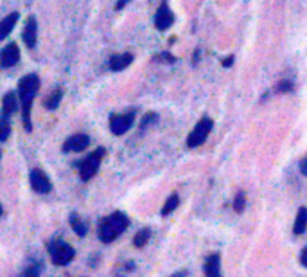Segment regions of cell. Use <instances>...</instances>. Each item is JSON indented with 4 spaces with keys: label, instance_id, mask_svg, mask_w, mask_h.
Masks as SVG:
<instances>
[{
    "label": "cell",
    "instance_id": "13",
    "mask_svg": "<svg viewBox=\"0 0 307 277\" xmlns=\"http://www.w3.org/2000/svg\"><path fill=\"white\" fill-rule=\"evenodd\" d=\"M133 61V54L129 52H122V54H115L110 58V69L114 72H119V71H124L126 67H129Z\"/></svg>",
    "mask_w": 307,
    "mask_h": 277
},
{
    "label": "cell",
    "instance_id": "3",
    "mask_svg": "<svg viewBox=\"0 0 307 277\" xmlns=\"http://www.w3.org/2000/svg\"><path fill=\"white\" fill-rule=\"evenodd\" d=\"M49 254H51V259L54 265L58 266H65L69 265L70 261L74 259V255H76V252H74V248L70 247L67 241L63 240H54L49 243Z\"/></svg>",
    "mask_w": 307,
    "mask_h": 277
},
{
    "label": "cell",
    "instance_id": "16",
    "mask_svg": "<svg viewBox=\"0 0 307 277\" xmlns=\"http://www.w3.org/2000/svg\"><path fill=\"white\" fill-rule=\"evenodd\" d=\"M307 229V209L305 207H300L298 215H296V220H295V225H293V232L295 234H303Z\"/></svg>",
    "mask_w": 307,
    "mask_h": 277
},
{
    "label": "cell",
    "instance_id": "11",
    "mask_svg": "<svg viewBox=\"0 0 307 277\" xmlns=\"http://www.w3.org/2000/svg\"><path fill=\"white\" fill-rule=\"evenodd\" d=\"M24 44L27 45L29 49L36 47V40H38V24L34 16H29L26 24V29H24Z\"/></svg>",
    "mask_w": 307,
    "mask_h": 277
},
{
    "label": "cell",
    "instance_id": "10",
    "mask_svg": "<svg viewBox=\"0 0 307 277\" xmlns=\"http://www.w3.org/2000/svg\"><path fill=\"white\" fill-rule=\"evenodd\" d=\"M172 22H174V15L169 9V6L164 2V4H160L157 15H155V26H157L158 31H165L172 26Z\"/></svg>",
    "mask_w": 307,
    "mask_h": 277
},
{
    "label": "cell",
    "instance_id": "20",
    "mask_svg": "<svg viewBox=\"0 0 307 277\" xmlns=\"http://www.w3.org/2000/svg\"><path fill=\"white\" fill-rule=\"evenodd\" d=\"M151 240V230L149 229H140L139 232L135 234V240H133V245L139 248H142L144 245H147V241Z\"/></svg>",
    "mask_w": 307,
    "mask_h": 277
},
{
    "label": "cell",
    "instance_id": "12",
    "mask_svg": "<svg viewBox=\"0 0 307 277\" xmlns=\"http://www.w3.org/2000/svg\"><path fill=\"white\" fill-rule=\"evenodd\" d=\"M20 18V13H9L6 18L0 20V40H4V38H8L9 34H11V31L15 29L16 22H18Z\"/></svg>",
    "mask_w": 307,
    "mask_h": 277
},
{
    "label": "cell",
    "instance_id": "19",
    "mask_svg": "<svg viewBox=\"0 0 307 277\" xmlns=\"http://www.w3.org/2000/svg\"><path fill=\"white\" fill-rule=\"evenodd\" d=\"M11 135V124H9V117L2 115L0 117V142H6Z\"/></svg>",
    "mask_w": 307,
    "mask_h": 277
},
{
    "label": "cell",
    "instance_id": "29",
    "mask_svg": "<svg viewBox=\"0 0 307 277\" xmlns=\"http://www.w3.org/2000/svg\"><path fill=\"white\" fill-rule=\"evenodd\" d=\"M232 65H234V56H228V58L223 59V67L228 69V67H232Z\"/></svg>",
    "mask_w": 307,
    "mask_h": 277
},
{
    "label": "cell",
    "instance_id": "5",
    "mask_svg": "<svg viewBox=\"0 0 307 277\" xmlns=\"http://www.w3.org/2000/svg\"><path fill=\"white\" fill-rule=\"evenodd\" d=\"M212 126H214V122L210 117L200 119V122L194 126V130L189 133V137H187V146H189V148H198V146L203 144L205 139H207L209 133L212 132Z\"/></svg>",
    "mask_w": 307,
    "mask_h": 277
},
{
    "label": "cell",
    "instance_id": "28",
    "mask_svg": "<svg viewBox=\"0 0 307 277\" xmlns=\"http://www.w3.org/2000/svg\"><path fill=\"white\" fill-rule=\"evenodd\" d=\"M300 263H302V265L307 268V248H303V250H302V255H300Z\"/></svg>",
    "mask_w": 307,
    "mask_h": 277
},
{
    "label": "cell",
    "instance_id": "21",
    "mask_svg": "<svg viewBox=\"0 0 307 277\" xmlns=\"http://www.w3.org/2000/svg\"><path fill=\"white\" fill-rule=\"evenodd\" d=\"M180 205V198H178V195H171L167 198V202L164 203V207H162V215L164 216H167V215H171L172 211H174L176 207Z\"/></svg>",
    "mask_w": 307,
    "mask_h": 277
},
{
    "label": "cell",
    "instance_id": "22",
    "mask_svg": "<svg viewBox=\"0 0 307 277\" xmlns=\"http://www.w3.org/2000/svg\"><path fill=\"white\" fill-rule=\"evenodd\" d=\"M245 205H246V195L243 191H239L234 198V209L237 212H243L245 211Z\"/></svg>",
    "mask_w": 307,
    "mask_h": 277
},
{
    "label": "cell",
    "instance_id": "14",
    "mask_svg": "<svg viewBox=\"0 0 307 277\" xmlns=\"http://www.w3.org/2000/svg\"><path fill=\"white\" fill-rule=\"evenodd\" d=\"M221 261L217 254H210L205 261V273L207 277H221Z\"/></svg>",
    "mask_w": 307,
    "mask_h": 277
},
{
    "label": "cell",
    "instance_id": "7",
    "mask_svg": "<svg viewBox=\"0 0 307 277\" xmlns=\"http://www.w3.org/2000/svg\"><path fill=\"white\" fill-rule=\"evenodd\" d=\"M31 185H33L34 191L41 193V195H47V193L52 191L51 178H49L41 169H33V171H31Z\"/></svg>",
    "mask_w": 307,
    "mask_h": 277
},
{
    "label": "cell",
    "instance_id": "25",
    "mask_svg": "<svg viewBox=\"0 0 307 277\" xmlns=\"http://www.w3.org/2000/svg\"><path fill=\"white\" fill-rule=\"evenodd\" d=\"M291 89H293L291 81H280L278 83V90H280V92H289Z\"/></svg>",
    "mask_w": 307,
    "mask_h": 277
},
{
    "label": "cell",
    "instance_id": "23",
    "mask_svg": "<svg viewBox=\"0 0 307 277\" xmlns=\"http://www.w3.org/2000/svg\"><path fill=\"white\" fill-rule=\"evenodd\" d=\"M40 273H41L40 265H31V266H27L18 277H40Z\"/></svg>",
    "mask_w": 307,
    "mask_h": 277
},
{
    "label": "cell",
    "instance_id": "4",
    "mask_svg": "<svg viewBox=\"0 0 307 277\" xmlns=\"http://www.w3.org/2000/svg\"><path fill=\"white\" fill-rule=\"evenodd\" d=\"M104 153H106V150L104 148H97L94 153H90L86 159L81 160L79 162L81 180L86 182V180H90V178H94L95 175H97L99 166H101V160H102V157H104Z\"/></svg>",
    "mask_w": 307,
    "mask_h": 277
},
{
    "label": "cell",
    "instance_id": "26",
    "mask_svg": "<svg viewBox=\"0 0 307 277\" xmlns=\"http://www.w3.org/2000/svg\"><path fill=\"white\" fill-rule=\"evenodd\" d=\"M300 173H302L303 177H307V157H303L302 162H300Z\"/></svg>",
    "mask_w": 307,
    "mask_h": 277
},
{
    "label": "cell",
    "instance_id": "15",
    "mask_svg": "<svg viewBox=\"0 0 307 277\" xmlns=\"http://www.w3.org/2000/svg\"><path fill=\"white\" fill-rule=\"evenodd\" d=\"M18 110V99H16V94L15 92H8L2 99V115L9 117L11 114Z\"/></svg>",
    "mask_w": 307,
    "mask_h": 277
},
{
    "label": "cell",
    "instance_id": "2",
    "mask_svg": "<svg viewBox=\"0 0 307 277\" xmlns=\"http://www.w3.org/2000/svg\"><path fill=\"white\" fill-rule=\"evenodd\" d=\"M128 225H129V218L124 212L121 211L114 212V215L101 220V223H99V230H97L99 240H101L102 243H112V241L117 240V238L128 229Z\"/></svg>",
    "mask_w": 307,
    "mask_h": 277
},
{
    "label": "cell",
    "instance_id": "1",
    "mask_svg": "<svg viewBox=\"0 0 307 277\" xmlns=\"http://www.w3.org/2000/svg\"><path fill=\"white\" fill-rule=\"evenodd\" d=\"M38 89H40V78L36 74L24 76L18 83V97L20 103H22V121L24 128L27 132L33 130V126H31V108H33V101L38 94Z\"/></svg>",
    "mask_w": 307,
    "mask_h": 277
},
{
    "label": "cell",
    "instance_id": "30",
    "mask_svg": "<svg viewBox=\"0 0 307 277\" xmlns=\"http://www.w3.org/2000/svg\"><path fill=\"white\" fill-rule=\"evenodd\" d=\"M185 275H187L185 272H176V273H172L171 277H185Z\"/></svg>",
    "mask_w": 307,
    "mask_h": 277
},
{
    "label": "cell",
    "instance_id": "6",
    "mask_svg": "<svg viewBox=\"0 0 307 277\" xmlns=\"http://www.w3.org/2000/svg\"><path fill=\"white\" fill-rule=\"evenodd\" d=\"M133 121H135V112L110 115V130H112V133H114V135H124V133L133 126Z\"/></svg>",
    "mask_w": 307,
    "mask_h": 277
},
{
    "label": "cell",
    "instance_id": "27",
    "mask_svg": "<svg viewBox=\"0 0 307 277\" xmlns=\"http://www.w3.org/2000/svg\"><path fill=\"white\" fill-rule=\"evenodd\" d=\"M128 2H131V0H117V4H115V9H119V11H121V9H124V6L128 4Z\"/></svg>",
    "mask_w": 307,
    "mask_h": 277
},
{
    "label": "cell",
    "instance_id": "9",
    "mask_svg": "<svg viewBox=\"0 0 307 277\" xmlns=\"http://www.w3.org/2000/svg\"><path fill=\"white\" fill-rule=\"evenodd\" d=\"M20 59V49L16 44H8L2 52H0V67L2 69H9V67L16 65Z\"/></svg>",
    "mask_w": 307,
    "mask_h": 277
},
{
    "label": "cell",
    "instance_id": "8",
    "mask_svg": "<svg viewBox=\"0 0 307 277\" xmlns=\"http://www.w3.org/2000/svg\"><path fill=\"white\" fill-rule=\"evenodd\" d=\"M90 144V137L84 135V133H77V135L69 137L63 144V152L65 153H77V152H83V150L88 148Z\"/></svg>",
    "mask_w": 307,
    "mask_h": 277
},
{
    "label": "cell",
    "instance_id": "17",
    "mask_svg": "<svg viewBox=\"0 0 307 277\" xmlns=\"http://www.w3.org/2000/svg\"><path fill=\"white\" fill-rule=\"evenodd\" d=\"M61 97H63V90L61 89H54L51 94H49V97L43 101L45 108L47 110H56V108L59 106V103H61Z\"/></svg>",
    "mask_w": 307,
    "mask_h": 277
},
{
    "label": "cell",
    "instance_id": "18",
    "mask_svg": "<svg viewBox=\"0 0 307 277\" xmlns=\"http://www.w3.org/2000/svg\"><path fill=\"white\" fill-rule=\"evenodd\" d=\"M70 225H72V229H74V232L77 234V236H81L83 238L84 234L88 232V225L86 223L83 222V220L79 218V216L76 215V212H72V215H70Z\"/></svg>",
    "mask_w": 307,
    "mask_h": 277
},
{
    "label": "cell",
    "instance_id": "24",
    "mask_svg": "<svg viewBox=\"0 0 307 277\" xmlns=\"http://www.w3.org/2000/svg\"><path fill=\"white\" fill-rule=\"evenodd\" d=\"M157 119H158V115H157V114H153V112H151V114H146V115H144V119H142V122H140V128L146 130L147 126L153 124V122L157 121Z\"/></svg>",
    "mask_w": 307,
    "mask_h": 277
},
{
    "label": "cell",
    "instance_id": "31",
    "mask_svg": "<svg viewBox=\"0 0 307 277\" xmlns=\"http://www.w3.org/2000/svg\"><path fill=\"white\" fill-rule=\"evenodd\" d=\"M0 216H2V205H0Z\"/></svg>",
    "mask_w": 307,
    "mask_h": 277
}]
</instances>
